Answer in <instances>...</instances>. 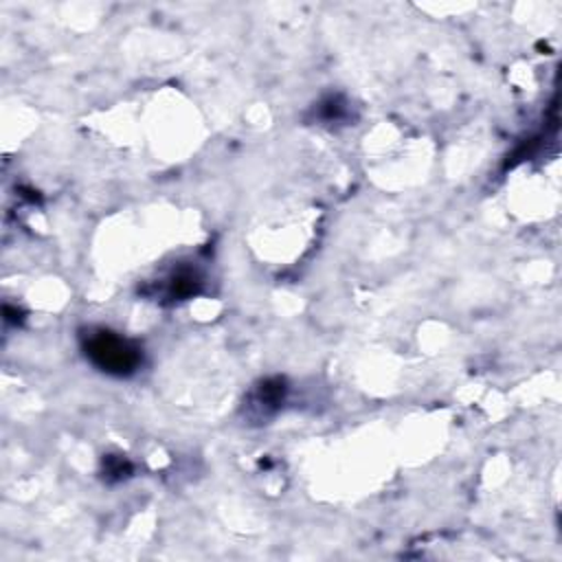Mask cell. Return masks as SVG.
<instances>
[{"mask_svg": "<svg viewBox=\"0 0 562 562\" xmlns=\"http://www.w3.org/2000/svg\"><path fill=\"white\" fill-rule=\"evenodd\" d=\"M88 356L103 371L127 373L138 364V353L119 336L101 331L88 340Z\"/></svg>", "mask_w": 562, "mask_h": 562, "instance_id": "cell-1", "label": "cell"}]
</instances>
